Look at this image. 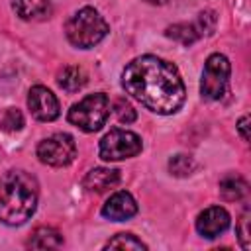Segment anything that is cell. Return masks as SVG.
Segmentation results:
<instances>
[{
  "mask_svg": "<svg viewBox=\"0 0 251 251\" xmlns=\"http://www.w3.org/2000/svg\"><path fill=\"white\" fill-rule=\"evenodd\" d=\"M14 12L27 22L49 18L51 14V0H14Z\"/></svg>",
  "mask_w": 251,
  "mask_h": 251,
  "instance_id": "obj_13",
  "label": "cell"
},
{
  "mask_svg": "<svg viewBox=\"0 0 251 251\" xmlns=\"http://www.w3.org/2000/svg\"><path fill=\"white\" fill-rule=\"evenodd\" d=\"M169 171L175 176H188L194 171V161H192V157L178 153L169 159Z\"/></svg>",
  "mask_w": 251,
  "mask_h": 251,
  "instance_id": "obj_18",
  "label": "cell"
},
{
  "mask_svg": "<svg viewBox=\"0 0 251 251\" xmlns=\"http://www.w3.org/2000/svg\"><path fill=\"white\" fill-rule=\"evenodd\" d=\"M227 227H229V214L222 206L206 208L204 212H200V216L196 220L198 233L202 237H208V239H214V237L222 235Z\"/></svg>",
  "mask_w": 251,
  "mask_h": 251,
  "instance_id": "obj_10",
  "label": "cell"
},
{
  "mask_svg": "<svg viewBox=\"0 0 251 251\" xmlns=\"http://www.w3.org/2000/svg\"><path fill=\"white\" fill-rule=\"evenodd\" d=\"M37 180L25 171H8L0 180V222L6 226L25 224L37 208Z\"/></svg>",
  "mask_w": 251,
  "mask_h": 251,
  "instance_id": "obj_2",
  "label": "cell"
},
{
  "mask_svg": "<svg viewBox=\"0 0 251 251\" xmlns=\"http://www.w3.org/2000/svg\"><path fill=\"white\" fill-rule=\"evenodd\" d=\"M124 90L155 114H175L186 98L178 69L155 55H141L129 61L122 73Z\"/></svg>",
  "mask_w": 251,
  "mask_h": 251,
  "instance_id": "obj_1",
  "label": "cell"
},
{
  "mask_svg": "<svg viewBox=\"0 0 251 251\" xmlns=\"http://www.w3.org/2000/svg\"><path fill=\"white\" fill-rule=\"evenodd\" d=\"M118 182H120V171L106 169V167L92 169L90 173H86V176L82 180L84 188H88L90 192H106V190L114 188Z\"/></svg>",
  "mask_w": 251,
  "mask_h": 251,
  "instance_id": "obj_12",
  "label": "cell"
},
{
  "mask_svg": "<svg viewBox=\"0 0 251 251\" xmlns=\"http://www.w3.org/2000/svg\"><path fill=\"white\" fill-rule=\"evenodd\" d=\"M145 2H149V4H165L169 0H145Z\"/></svg>",
  "mask_w": 251,
  "mask_h": 251,
  "instance_id": "obj_23",
  "label": "cell"
},
{
  "mask_svg": "<svg viewBox=\"0 0 251 251\" xmlns=\"http://www.w3.org/2000/svg\"><path fill=\"white\" fill-rule=\"evenodd\" d=\"M57 82H59V86H61L65 92L73 94V92H78V90L86 84V73H84L80 67L71 65V67H65V69L59 73Z\"/></svg>",
  "mask_w": 251,
  "mask_h": 251,
  "instance_id": "obj_15",
  "label": "cell"
},
{
  "mask_svg": "<svg viewBox=\"0 0 251 251\" xmlns=\"http://www.w3.org/2000/svg\"><path fill=\"white\" fill-rule=\"evenodd\" d=\"M216 27V16L214 12H202L194 22L190 24H175L167 27V35L182 45H192L204 35H210Z\"/></svg>",
  "mask_w": 251,
  "mask_h": 251,
  "instance_id": "obj_8",
  "label": "cell"
},
{
  "mask_svg": "<svg viewBox=\"0 0 251 251\" xmlns=\"http://www.w3.org/2000/svg\"><path fill=\"white\" fill-rule=\"evenodd\" d=\"M104 249H141L143 251V249H147V245L131 233H118L104 245Z\"/></svg>",
  "mask_w": 251,
  "mask_h": 251,
  "instance_id": "obj_17",
  "label": "cell"
},
{
  "mask_svg": "<svg viewBox=\"0 0 251 251\" xmlns=\"http://www.w3.org/2000/svg\"><path fill=\"white\" fill-rule=\"evenodd\" d=\"M108 116H110V100L104 92L84 96L78 104H73L67 114L69 122L86 133L98 131L106 124Z\"/></svg>",
  "mask_w": 251,
  "mask_h": 251,
  "instance_id": "obj_4",
  "label": "cell"
},
{
  "mask_svg": "<svg viewBox=\"0 0 251 251\" xmlns=\"http://www.w3.org/2000/svg\"><path fill=\"white\" fill-rule=\"evenodd\" d=\"M247 124H249V118H247V116H243V118L239 120V124H237V129H239V133H241L243 141H249V133H247Z\"/></svg>",
  "mask_w": 251,
  "mask_h": 251,
  "instance_id": "obj_22",
  "label": "cell"
},
{
  "mask_svg": "<svg viewBox=\"0 0 251 251\" xmlns=\"http://www.w3.org/2000/svg\"><path fill=\"white\" fill-rule=\"evenodd\" d=\"M108 31H110L108 22L100 16L98 10L90 6H84L78 12H75L65 24L67 39L80 49H90L98 45L108 35Z\"/></svg>",
  "mask_w": 251,
  "mask_h": 251,
  "instance_id": "obj_3",
  "label": "cell"
},
{
  "mask_svg": "<svg viewBox=\"0 0 251 251\" xmlns=\"http://www.w3.org/2000/svg\"><path fill=\"white\" fill-rule=\"evenodd\" d=\"M141 137L127 129H112L100 139V157L104 161H122L135 157L141 151Z\"/></svg>",
  "mask_w": 251,
  "mask_h": 251,
  "instance_id": "obj_6",
  "label": "cell"
},
{
  "mask_svg": "<svg viewBox=\"0 0 251 251\" xmlns=\"http://www.w3.org/2000/svg\"><path fill=\"white\" fill-rule=\"evenodd\" d=\"M27 108L39 122H53L59 118V100L47 86H33L27 94Z\"/></svg>",
  "mask_w": 251,
  "mask_h": 251,
  "instance_id": "obj_9",
  "label": "cell"
},
{
  "mask_svg": "<svg viewBox=\"0 0 251 251\" xmlns=\"http://www.w3.org/2000/svg\"><path fill=\"white\" fill-rule=\"evenodd\" d=\"M0 124H2V129H6V131H18L24 126V116L18 108H8Z\"/></svg>",
  "mask_w": 251,
  "mask_h": 251,
  "instance_id": "obj_20",
  "label": "cell"
},
{
  "mask_svg": "<svg viewBox=\"0 0 251 251\" xmlns=\"http://www.w3.org/2000/svg\"><path fill=\"white\" fill-rule=\"evenodd\" d=\"M229 61L222 53H212L206 59L204 71H202V80H200V94L206 100H220L227 92L229 84Z\"/></svg>",
  "mask_w": 251,
  "mask_h": 251,
  "instance_id": "obj_5",
  "label": "cell"
},
{
  "mask_svg": "<svg viewBox=\"0 0 251 251\" xmlns=\"http://www.w3.org/2000/svg\"><path fill=\"white\" fill-rule=\"evenodd\" d=\"M61 245H63L61 233L53 227H47V226L37 227L31 233V237L27 239V247H31V249H57Z\"/></svg>",
  "mask_w": 251,
  "mask_h": 251,
  "instance_id": "obj_14",
  "label": "cell"
},
{
  "mask_svg": "<svg viewBox=\"0 0 251 251\" xmlns=\"http://www.w3.org/2000/svg\"><path fill=\"white\" fill-rule=\"evenodd\" d=\"M247 192V182L239 175H226L220 180V194L224 200H239Z\"/></svg>",
  "mask_w": 251,
  "mask_h": 251,
  "instance_id": "obj_16",
  "label": "cell"
},
{
  "mask_svg": "<svg viewBox=\"0 0 251 251\" xmlns=\"http://www.w3.org/2000/svg\"><path fill=\"white\" fill-rule=\"evenodd\" d=\"M135 214H137V204H135L133 196L126 190L112 194L106 200V204L102 206V216L112 222H124V220L133 218Z\"/></svg>",
  "mask_w": 251,
  "mask_h": 251,
  "instance_id": "obj_11",
  "label": "cell"
},
{
  "mask_svg": "<svg viewBox=\"0 0 251 251\" xmlns=\"http://www.w3.org/2000/svg\"><path fill=\"white\" fill-rule=\"evenodd\" d=\"M237 237L243 249H249L251 245V235H249V210H245L237 222Z\"/></svg>",
  "mask_w": 251,
  "mask_h": 251,
  "instance_id": "obj_21",
  "label": "cell"
},
{
  "mask_svg": "<svg viewBox=\"0 0 251 251\" xmlns=\"http://www.w3.org/2000/svg\"><path fill=\"white\" fill-rule=\"evenodd\" d=\"M114 114H116V118H118L120 124H131V122H135V118H137L133 106H131L127 100H124V98L116 100V104H114Z\"/></svg>",
  "mask_w": 251,
  "mask_h": 251,
  "instance_id": "obj_19",
  "label": "cell"
},
{
  "mask_svg": "<svg viewBox=\"0 0 251 251\" xmlns=\"http://www.w3.org/2000/svg\"><path fill=\"white\" fill-rule=\"evenodd\" d=\"M37 157L49 167H67L76 157V143L69 133H53L37 145Z\"/></svg>",
  "mask_w": 251,
  "mask_h": 251,
  "instance_id": "obj_7",
  "label": "cell"
}]
</instances>
